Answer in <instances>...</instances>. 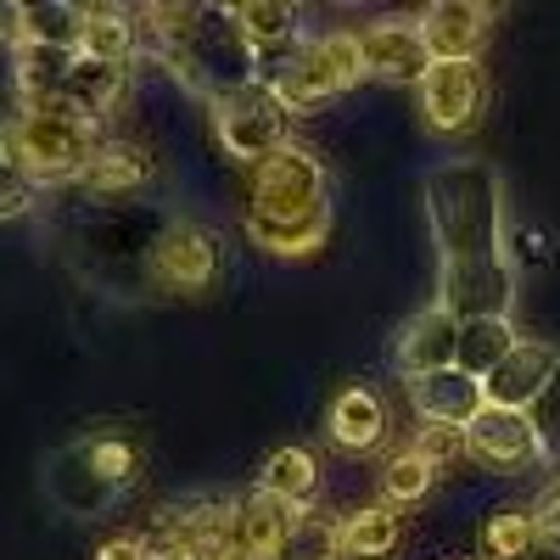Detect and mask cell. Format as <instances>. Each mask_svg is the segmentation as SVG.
Wrapping results in <instances>:
<instances>
[{
  "label": "cell",
  "mask_w": 560,
  "mask_h": 560,
  "mask_svg": "<svg viewBox=\"0 0 560 560\" xmlns=\"http://www.w3.org/2000/svg\"><path fill=\"white\" fill-rule=\"evenodd\" d=\"M533 420H538V438H544V454H549V471L560 477V376H555L549 393L538 398Z\"/></svg>",
  "instance_id": "cell-31"
},
{
  "label": "cell",
  "mask_w": 560,
  "mask_h": 560,
  "mask_svg": "<svg viewBox=\"0 0 560 560\" xmlns=\"http://www.w3.org/2000/svg\"><path fill=\"white\" fill-rule=\"evenodd\" d=\"M488 107V68L482 62H432L420 84V124L432 135H465Z\"/></svg>",
  "instance_id": "cell-12"
},
{
  "label": "cell",
  "mask_w": 560,
  "mask_h": 560,
  "mask_svg": "<svg viewBox=\"0 0 560 560\" xmlns=\"http://www.w3.org/2000/svg\"><path fill=\"white\" fill-rule=\"evenodd\" d=\"M409 393V409L420 415V427H448V432H465L471 420L488 409V382H477L471 370H438V376H415L404 382Z\"/></svg>",
  "instance_id": "cell-16"
},
{
  "label": "cell",
  "mask_w": 560,
  "mask_h": 560,
  "mask_svg": "<svg viewBox=\"0 0 560 560\" xmlns=\"http://www.w3.org/2000/svg\"><path fill=\"white\" fill-rule=\"evenodd\" d=\"M140 12L135 7H90V28H84V57L96 62H118L129 68L140 51Z\"/></svg>",
  "instance_id": "cell-26"
},
{
  "label": "cell",
  "mask_w": 560,
  "mask_h": 560,
  "mask_svg": "<svg viewBox=\"0 0 560 560\" xmlns=\"http://www.w3.org/2000/svg\"><path fill=\"white\" fill-rule=\"evenodd\" d=\"M359 45H364V68L370 79L382 84H427L432 73V45L420 34V18H382V23H364L359 28Z\"/></svg>",
  "instance_id": "cell-13"
},
{
  "label": "cell",
  "mask_w": 560,
  "mask_h": 560,
  "mask_svg": "<svg viewBox=\"0 0 560 560\" xmlns=\"http://www.w3.org/2000/svg\"><path fill=\"white\" fill-rule=\"evenodd\" d=\"M28 208H34V179H23L18 168H7V219H18Z\"/></svg>",
  "instance_id": "cell-35"
},
{
  "label": "cell",
  "mask_w": 560,
  "mask_h": 560,
  "mask_svg": "<svg viewBox=\"0 0 560 560\" xmlns=\"http://www.w3.org/2000/svg\"><path fill=\"white\" fill-rule=\"evenodd\" d=\"M465 454H471L482 471H499V477H522V471L549 465L538 420L522 415V409H493V404L465 427Z\"/></svg>",
  "instance_id": "cell-11"
},
{
  "label": "cell",
  "mask_w": 560,
  "mask_h": 560,
  "mask_svg": "<svg viewBox=\"0 0 560 560\" xmlns=\"http://www.w3.org/2000/svg\"><path fill=\"white\" fill-rule=\"evenodd\" d=\"M493 18L499 7H482V0H432L420 12V34L432 45V62H482Z\"/></svg>",
  "instance_id": "cell-17"
},
{
  "label": "cell",
  "mask_w": 560,
  "mask_h": 560,
  "mask_svg": "<svg viewBox=\"0 0 560 560\" xmlns=\"http://www.w3.org/2000/svg\"><path fill=\"white\" fill-rule=\"evenodd\" d=\"M438 471H443V465L420 448V443H409V448H398V454L382 465V499L398 504V510H409V504H420V499L438 488Z\"/></svg>",
  "instance_id": "cell-28"
},
{
  "label": "cell",
  "mask_w": 560,
  "mask_h": 560,
  "mask_svg": "<svg viewBox=\"0 0 560 560\" xmlns=\"http://www.w3.org/2000/svg\"><path fill=\"white\" fill-rule=\"evenodd\" d=\"M555 376H560V353H555L549 342H527V337H522V348L488 376V404H493V409H522V415H533Z\"/></svg>",
  "instance_id": "cell-19"
},
{
  "label": "cell",
  "mask_w": 560,
  "mask_h": 560,
  "mask_svg": "<svg viewBox=\"0 0 560 560\" xmlns=\"http://www.w3.org/2000/svg\"><path fill=\"white\" fill-rule=\"evenodd\" d=\"M538 549V522L533 504H499L477 527V555L482 560H527Z\"/></svg>",
  "instance_id": "cell-25"
},
{
  "label": "cell",
  "mask_w": 560,
  "mask_h": 560,
  "mask_svg": "<svg viewBox=\"0 0 560 560\" xmlns=\"http://www.w3.org/2000/svg\"><path fill=\"white\" fill-rule=\"evenodd\" d=\"M404 538V510L398 504H364L353 516H342V555L348 560H387Z\"/></svg>",
  "instance_id": "cell-24"
},
{
  "label": "cell",
  "mask_w": 560,
  "mask_h": 560,
  "mask_svg": "<svg viewBox=\"0 0 560 560\" xmlns=\"http://www.w3.org/2000/svg\"><path fill=\"white\" fill-rule=\"evenodd\" d=\"M292 107L269 90V79L247 84V90H230V96L208 102V124H213V140L236 158V163H264L275 158L280 147H292Z\"/></svg>",
  "instance_id": "cell-7"
},
{
  "label": "cell",
  "mask_w": 560,
  "mask_h": 560,
  "mask_svg": "<svg viewBox=\"0 0 560 560\" xmlns=\"http://www.w3.org/2000/svg\"><path fill=\"white\" fill-rule=\"evenodd\" d=\"M269 90L292 113H314L325 102L348 96L359 79H370L364 68V45H359V28H325V34H308L292 57H280L264 68Z\"/></svg>",
  "instance_id": "cell-6"
},
{
  "label": "cell",
  "mask_w": 560,
  "mask_h": 560,
  "mask_svg": "<svg viewBox=\"0 0 560 560\" xmlns=\"http://www.w3.org/2000/svg\"><path fill=\"white\" fill-rule=\"evenodd\" d=\"M147 560H230V499H174L147 527Z\"/></svg>",
  "instance_id": "cell-10"
},
{
  "label": "cell",
  "mask_w": 560,
  "mask_h": 560,
  "mask_svg": "<svg viewBox=\"0 0 560 560\" xmlns=\"http://www.w3.org/2000/svg\"><path fill=\"white\" fill-rule=\"evenodd\" d=\"M147 174H152L147 152L129 147V140H113V147L102 152V163L84 174V185H90V191H102V197H129V191L147 185Z\"/></svg>",
  "instance_id": "cell-29"
},
{
  "label": "cell",
  "mask_w": 560,
  "mask_h": 560,
  "mask_svg": "<svg viewBox=\"0 0 560 560\" xmlns=\"http://www.w3.org/2000/svg\"><path fill=\"white\" fill-rule=\"evenodd\" d=\"M247 242L269 258H314L325 242H331V208L308 213V219H264L247 213Z\"/></svg>",
  "instance_id": "cell-22"
},
{
  "label": "cell",
  "mask_w": 560,
  "mask_h": 560,
  "mask_svg": "<svg viewBox=\"0 0 560 560\" xmlns=\"http://www.w3.org/2000/svg\"><path fill=\"white\" fill-rule=\"evenodd\" d=\"M298 510L280 504L269 493H236L230 499V560H287L292 533H298Z\"/></svg>",
  "instance_id": "cell-14"
},
{
  "label": "cell",
  "mask_w": 560,
  "mask_h": 560,
  "mask_svg": "<svg viewBox=\"0 0 560 560\" xmlns=\"http://www.w3.org/2000/svg\"><path fill=\"white\" fill-rule=\"evenodd\" d=\"M459 364V319L432 303V308H420L398 325V337H393V370L404 382L415 376H438V370H454Z\"/></svg>",
  "instance_id": "cell-15"
},
{
  "label": "cell",
  "mask_w": 560,
  "mask_h": 560,
  "mask_svg": "<svg viewBox=\"0 0 560 560\" xmlns=\"http://www.w3.org/2000/svg\"><path fill=\"white\" fill-rule=\"evenodd\" d=\"M96 560H147V533H118L96 549Z\"/></svg>",
  "instance_id": "cell-34"
},
{
  "label": "cell",
  "mask_w": 560,
  "mask_h": 560,
  "mask_svg": "<svg viewBox=\"0 0 560 560\" xmlns=\"http://www.w3.org/2000/svg\"><path fill=\"white\" fill-rule=\"evenodd\" d=\"M224 269V247L197 219H163L147 242V280L163 298H202Z\"/></svg>",
  "instance_id": "cell-8"
},
{
  "label": "cell",
  "mask_w": 560,
  "mask_h": 560,
  "mask_svg": "<svg viewBox=\"0 0 560 560\" xmlns=\"http://www.w3.org/2000/svg\"><path fill=\"white\" fill-rule=\"evenodd\" d=\"M230 18H236V28L247 34V45L264 57V68L280 62V57H292L298 45L308 39V12L303 7H287V0H236Z\"/></svg>",
  "instance_id": "cell-20"
},
{
  "label": "cell",
  "mask_w": 560,
  "mask_h": 560,
  "mask_svg": "<svg viewBox=\"0 0 560 560\" xmlns=\"http://www.w3.org/2000/svg\"><path fill=\"white\" fill-rule=\"evenodd\" d=\"M90 7H68V0H28V7H7V45L12 51H84Z\"/></svg>",
  "instance_id": "cell-18"
},
{
  "label": "cell",
  "mask_w": 560,
  "mask_h": 560,
  "mask_svg": "<svg viewBox=\"0 0 560 560\" xmlns=\"http://www.w3.org/2000/svg\"><path fill=\"white\" fill-rule=\"evenodd\" d=\"M516 348H522L516 319H465L459 325V370H471L477 382H488Z\"/></svg>",
  "instance_id": "cell-27"
},
{
  "label": "cell",
  "mask_w": 560,
  "mask_h": 560,
  "mask_svg": "<svg viewBox=\"0 0 560 560\" xmlns=\"http://www.w3.org/2000/svg\"><path fill=\"white\" fill-rule=\"evenodd\" d=\"M420 448H427L438 465H448V459H459L465 454V432H448V427H420V438H415Z\"/></svg>",
  "instance_id": "cell-33"
},
{
  "label": "cell",
  "mask_w": 560,
  "mask_h": 560,
  "mask_svg": "<svg viewBox=\"0 0 560 560\" xmlns=\"http://www.w3.org/2000/svg\"><path fill=\"white\" fill-rule=\"evenodd\" d=\"M325 438H331L342 454H370L387 438V404L370 387H342L325 409Z\"/></svg>",
  "instance_id": "cell-21"
},
{
  "label": "cell",
  "mask_w": 560,
  "mask_h": 560,
  "mask_svg": "<svg viewBox=\"0 0 560 560\" xmlns=\"http://www.w3.org/2000/svg\"><path fill=\"white\" fill-rule=\"evenodd\" d=\"M287 560H348V555H342V522L308 510V516L298 522V533H292Z\"/></svg>",
  "instance_id": "cell-30"
},
{
  "label": "cell",
  "mask_w": 560,
  "mask_h": 560,
  "mask_svg": "<svg viewBox=\"0 0 560 560\" xmlns=\"http://www.w3.org/2000/svg\"><path fill=\"white\" fill-rule=\"evenodd\" d=\"M325 168L308 147H280L275 158L247 168V213L264 219H308L325 213Z\"/></svg>",
  "instance_id": "cell-9"
},
{
  "label": "cell",
  "mask_w": 560,
  "mask_h": 560,
  "mask_svg": "<svg viewBox=\"0 0 560 560\" xmlns=\"http://www.w3.org/2000/svg\"><path fill=\"white\" fill-rule=\"evenodd\" d=\"M12 96L34 113H73L107 124L129 96V68L96 62L84 51H12Z\"/></svg>",
  "instance_id": "cell-3"
},
{
  "label": "cell",
  "mask_w": 560,
  "mask_h": 560,
  "mask_svg": "<svg viewBox=\"0 0 560 560\" xmlns=\"http://www.w3.org/2000/svg\"><path fill=\"white\" fill-rule=\"evenodd\" d=\"M438 247V303L465 319H510L522 269L504 236V179L482 158H443L420 179Z\"/></svg>",
  "instance_id": "cell-1"
},
{
  "label": "cell",
  "mask_w": 560,
  "mask_h": 560,
  "mask_svg": "<svg viewBox=\"0 0 560 560\" xmlns=\"http://www.w3.org/2000/svg\"><path fill=\"white\" fill-rule=\"evenodd\" d=\"M140 477V448L118 432H96V438H79L68 448H57L51 459H45V493H51V504L62 510V516L73 522H102L113 516V510L124 504V493L135 488Z\"/></svg>",
  "instance_id": "cell-4"
},
{
  "label": "cell",
  "mask_w": 560,
  "mask_h": 560,
  "mask_svg": "<svg viewBox=\"0 0 560 560\" xmlns=\"http://www.w3.org/2000/svg\"><path fill=\"white\" fill-rule=\"evenodd\" d=\"M0 140H7V168H18L23 179H79V185L113 147L107 124L73 113H34V107H12Z\"/></svg>",
  "instance_id": "cell-5"
},
{
  "label": "cell",
  "mask_w": 560,
  "mask_h": 560,
  "mask_svg": "<svg viewBox=\"0 0 560 560\" xmlns=\"http://www.w3.org/2000/svg\"><path fill=\"white\" fill-rule=\"evenodd\" d=\"M140 34H147V51L202 102H219L264 79V57L247 45L230 7H197V0L140 7Z\"/></svg>",
  "instance_id": "cell-2"
},
{
  "label": "cell",
  "mask_w": 560,
  "mask_h": 560,
  "mask_svg": "<svg viewBox=\"0 0 560 560\" xmlns=\"http://www.w3.org/2000/svg\"><path fill=\"white\" fill-rule=\"evenodd\" d=\"M533 522H538V544L549 555H560V477H549L533 499Z\"/></svg>",
  "instance_id": "cell-32"
},
{
  "label": "cell",
  "mask_w": 560,
  "mask_h": 560,
  "mask_svg": "<svg viewBox=\"0 0 560 560\" xmlns=\"http://www.w3.org/2000/svg\"><path fill=\"white\" fill-rule=\"evenodd\" d=\"M258 493H269L280 504H292L298 516H308L319 504V459L308 448H275L258 471Z\"/></svg>",
  "instance_id": "cell-23"
}]
</instances>
